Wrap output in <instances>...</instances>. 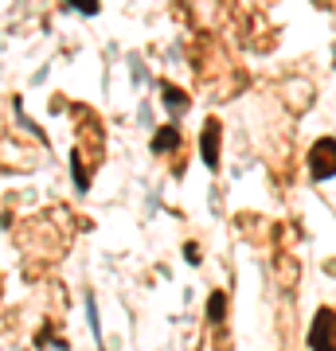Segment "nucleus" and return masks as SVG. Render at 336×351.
<instances>
[{"label": "nucleus", "instance_id": "obj_3", "mask_svg": "<svg viewBox=\"0 0 336 351\" xmlns=\"http://www.w3.org/2000/svg\"><path fill=\"white\" fill-rule=\"evenodd\" d=\"M199 156L208 168H219V117L203 121V137H199Z\"/></svg>", "mask_w": 336, "mask_h": 351}, {"label": "nucleus", "instance_id": "obj_2", "mask_svg": "<svg viewBox=\"0 0 336 351\" xmlns=\"http://www.w3.org/2000/svg\"><path fill=\"white\" fill-rule=\"evenodd\" d=\"M309 172L313 180H333L336 176V137H321L309 149Z\"/></svg>", "mask_w": 336, "mask_h": 351}, {"label": "nucleus", "instance_id": "obj_7", "mask_svg": "<svg viewBox=\"0 0 336 351\" xmlns=\"http://www.w3.org/2000/svg\"><path fill=\"white\" fill-rule=\"evenodd\" d=\"M71 4H75L82 16H94V12H98V0H71Z\"/></svg>", "mask_w": 336, "mask_h": 351}, {"label": "nucleus", "instance_id": "obj_4", "mask_svg": "<svg viewBox=\"0 0 336 351\" xmlns=\"http://www.w3.org/2000/svg\"><path fill=\"white\" fill-rule=\"evenodd\" d=\"M180 149V129L176 125H164V129H157L153 133V152L161 156V152H176Z\"/></svg>", "mask_w": 336, "mask_h": 351}, {"label": "nucleus", "instance_id": "obj_6", "mask_svg": "<svg viewBox=\"0 0 336 351\" xmlns=\"http://www.w3.org/2000/svg\"><path fill=\"white\" fill-rule=\"evenodd\" d=\"M164 98H168V110H172V113H180L188 106V94H184V90H176V86H164Z\"/></svg>", "mask_w": 336, "mask_h": 351}, {"label": "nucleus", "instance_id": "obj_8", "mask_svg": "<svg viewBox=\"0 0 336 351\" xmlns=\"http://www.w3.org/2000/svg\"><path fill=\"white\" fill-rule=\"evenodd\" d=\"M184 258H188V262H199V246H192V242H188V246H184Z\"/></svg>", "mask_w": 336, "mask_h": 351}, {"label": "nucleus", "instance_id": "obj_1", "mask_svg": "<svg viewBox=\"0 0 336 351\" xmlns=\"http://www.w3.org/2000/svg\"><path fill=\"white\" fill-rule=\"evenodd\" d=\"M309 351H336V313L333 308H317L309 328Z\"/></svg>", "mask_w": 336, "mask_h": 351}, {"label": "nucleus", "instance_id": "obj_5", "mask_svg": "<svg viewBox=\"0 0 336 351\" xmlns=\"http://www.w3.org/2000/svg\"><path fill=\"white\" fill-rule=\"evenodd\" d=\"M223 316H227V293L215 289L212 301H208V320H212V324H223Z\"/></svg>", "mask_w": 336, "mask_h": 351}]
</instances>
